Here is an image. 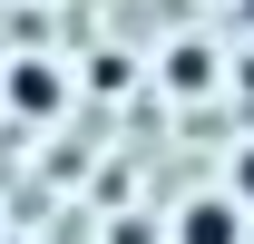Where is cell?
<instances>
[{
  "instance_id": "cell-5",
  "label": "cell",
  "mask_w": 254,
  "mask_h": 244,
  "mask_svg": "<svg viewBox=\"0 0 254 244\" xmlns=\"http://www.w3.org/2000/svg\"><path fill=\"white\" fill-rule=\"evenodd\" d=\"M245 30H254V0H245Z\"/></svg>"
},
{
  "instance_id": "cell-3",
  "label": "cell",
  "mask_w": 254,
  "mask_h": 244,
  "mask_svg": "<svg viewBox=\"0 0 254 244\" xmlns=\"http://www.w3.org/2000/svg\"><path fill=\"white\" fill-rule=\"evenodd\" d=\"M10 98H20V108H39V118H49V108H59V78H49V68H20V78H10Z\"/></svg>"
},
{
  "instance_id": "cell-2",
  "label": "cell",
  "mask_w": 254,
  "mask_h": 244,
  "mask_svg": "<svg viewBox=\"0 0 254 244\" xmlns=\"http://www.w3.org/2000/svg\"><path fill=\"white\" fill-rule=\"evenodd\" d=\"M166 78H176V88H215V49H195V39H186V49L166 59Z\"/></svg>"
},
{
  "instance_id": "cell-4",
  "label": "cell",
  "mask_w": 254,
  "mask_h": 244,
  "mask_svg": "<svg viewBox=\"0 0 254 244\" xmlns=\"http://www.w3.org/2000/svg\"><path fill=\"white\" fill-rule=\"evenodd\" d=\"M235 205L254 215V137H245V147H235Z\"/></svg>"
},
{
  "instance_id": "cell-1",
  "label": "cell",
  "mask_w": 254,
  "mask_h": 244,
  "mask_svg": "<svg viewBox=\"0 0 254 244\" xmlns=\"http://www.w3.org/2000/svg\"><path fill=\"white\" fill-rule=\"evenodd\" d=\"M176 244H245V205L235 195H195L176 215Z\"/></svg>"
}]
</instances>
